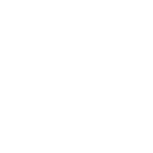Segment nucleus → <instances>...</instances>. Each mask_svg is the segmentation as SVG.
Wrapping results in <instances>:
<instances>
[]
</instances>
